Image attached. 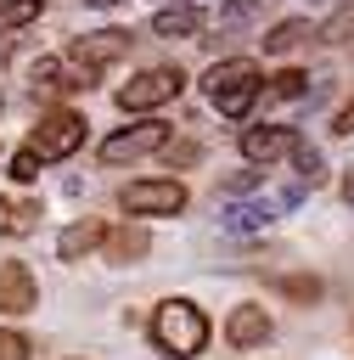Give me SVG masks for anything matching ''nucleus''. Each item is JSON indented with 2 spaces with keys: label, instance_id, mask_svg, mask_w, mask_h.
<instances>
[{
  "label": "nucleus",
  "instance_id": "obj_11",
  "mask_svg": "<svg viewBox=\"0 0 354 360\" xmlns=\"http://www.w3.org/2000/svg\"><path fill=\"white\" fill-rule=\"evenodd\" d=\"M275 208H287V202H264V197H258V202H225V208H219V225L236 231V236H253V231H264V225L275 219Z\"/></svg>",
  "mask_w": 354,
  "mask_h": 360
},
{
  "label": "nucleus",
  "instance_id": "obj_29",
  "mask_svg": "<svg viewBox=\"0 0 354 360\" xmlns=\"http://www.w3.org/2000/svg\"><path fill=\"white\" fill-rule=\"evenodd\" d=\"M343 197H348V202H354V169H348V180H343Z\"/></svg>",
  "mask_w": 354,
  "mask_h": 360
},
{
  "label": "nucleus",
  "instance_id": "obj_25",
  "mask_svg": "<svg viewBox=\"0 0 354 360\" xmlns=\"http://www.w3.org/2000/svg\"><path fill=\"white\" fill-rule=\"evenodd\" d=\"M34 174H39V152H34V146H22V152L11 158V180H34Z\"/></svg>",
  "mask_w": 354,
  "mask_h": 360
},
{
  "label": "nucleus",
  "instance_id": "obj_27",
  "mask_svg": "<svg viewBox=\"0 0 354 360\" xmlns=\"http://www.w3.org/2000/svg\"><path fill=\"white\" fill-rule=\"evenodd\" d=\"M197 158H202V152H197L191 141H180V146H169V163H197Z\"/></svg>",
  "mask_w": 354,
  "mask_h": 360
},
{
  "label": "nucleus",
  "instance_id": "obj_6",
  "mask_svg": "<svg viewBox=\"0 0 354 360\" xmlns=\"http://www.w3.org/2000/svg\"><path fill=\"white\" fill-rule=\"evenodd\" d=\"M96 73H101V68H84V62L67 68V62H56V56H39L28 84H34V96H67V90H90Z\"/></svg>",
  "mask_w": 354,
  "mask_h": 360
},
{
  "label": "nucleus",
  "instance_id": "obj_9",
  "mask_svg": "<svg viewBox=\"0 0 354 360\" xmlns=\"http://www.w3.org/2000/svg\"><path fill=\"white\" fill-rule=\"evenodd\" d=\"M34 304H39V287H34L28 264L0 259V309H6V315H28Z\"/></svg>",
  "mask_w": 354,
  "mask_h": 360
},
{
  "label": "nucleus",
  "instance_id": "obj_21",
  "mask_svg": "<svg viewBox=\"0 0 354 360\" xmlns=\"http://www.w3.org/2000/svg\"><path fill=\"white\" fill-rule=\"evenodd\" d=\"M292 163H298L303 186H320V180H326V163H320V152H315V146H303V141H298V146H292Z\"/></svg>",
  "mask_w": 354,
  "mask_h": 360
},
{
  "label": "nucleus",
  "instance_id": "obj_22",
  "mask_svg": "<svg viewBox=\"0 0 354 360\" xmlns=\"http://www.w3.org/2000/svg\"><path fill=\"white\" fill-rule=\"evenodd\" d=\"M275 287H281L287 298H298V304H315V298H320V281H315V276H281Z\"/></svg>",
  "mask_w": 354,
  "mask_h": 360
},
{
  "label": "nucleus",
  "instance_id": "obj_20",
  "mask_svg": "<svg viewBox=\"0 0 354 360\" xmlns=\"http://www.w3.org/2000/svg\"><path fill=\"white\" fill-rule=\"evenodd\" d=\"M39 17V0H0V34H11V28H28Z\"/></svg>",
  "mask_w": 354,
  "mask_h": 360
},
{
  "label": "nucleus",
  "instance_id": "obj_19",
  "mask_svg": "<svg viewBox=\"0 0 354 360\" xmlns=\"http://www.w3.org/2000/svg\"><path fill=\"white\" fill-rule=\"evenodd\" d=\"M258 11H264V0H225V6H219V34H236V28L253 22Z\"/></svg>",
  "mask_w": 354,
  "mask_h": 360
},
{
  "label": "nucleus",
  "instance_id": "obj_18",
  "mask_svg": "<svg viewBox=\"0 0 354 360\" xmlns=\"http://www.w3.org/2000/svg\"><path fill=\"white\" fill-rule=\"evenodd\" d=\"M258 90H264V101H292V96H309V73L287 68V73H275V79L258 84Z\"/></svg>",
  "mask_w": 354,
  "mask_h": 360
},
{
  "label": "nucleus",
  "instance_id": "obj_13",
  "mask_svg": "<svg viewBox=\"0 0 354 360\" xmlns=\"http://www.w3.org/2000/svg\"><path fill=\"white\" fill-rule=\"evenodd\" d=\"M101 236H107L101 219H73V225L56 236V259H84L90 248H101Z\"/></svg>",
  "mask_w": 354,
  "mask_h": 360
},
{
  "label": "nucleus",
  "instance_id": "obj_24",
  "mask_svg": "<svg viewBox=\"0 0 354 360\" xmlns=\"http://www.w3.org/2000/svg\"><path fill=\"white\" fill-rule=\"evenodd\" d=\"M348 34H354V6L332 11V17H326V28H320V39H348Z\"/></svg>",
  "mask_w": 354,
  "mask_h": 360
},
{
  "label": "nucleus",
  "instance_id": "obj_31",
  "mask_svg": "<svg viewBox=\"0 0 354 360\" xmlns=\"http://www.w3.org/2000/svg\"><path fill=\"white\" fill-rule=\"evenodd\" d=\"M0 62H6V51H0Z\"/></svg>",
  "mask_w": 354,
  "mask_h": 360
},
{
  "label": "nucleus",
  "instance_id": "obj_28",
  "mask_svg": "<svg viewBox=\"0 0 354 360\" xmlns=\"http://www.w3.org/2000/svg\"><path fill=\"white\" fill-rule=\"evenodd\" d=\"M332 135H354V101H348V107L332 118Z\"/></svg>",
  "mask_w": 354,
  "mask_h": 360
},
{
  "label": "nucleus",
  "instance_id": "obj_7",
  "mask_svg": "<svg viewBox=\"0 0 354 360\" xmlns=\"http://www.w3.org/2000/svg\"><path fill=\"white\" fill-rule=\"evenodd\" d=\"M169 146V124H135V129H118L101 141V163H129V158H146Z\"/></svg>",
  "mask_w": 354,
  "mask_h": 360
},
{
  "label": "nucleus",
  "instance_id": "obj_23",
  "mask_svg": "<svg viewBox=\"0 0 354 360\" xmlns=\"http://www.w3.org/2000/svg\"><path fill=\"white\" fill-rule=\"evenodd\" d=\"M258 180H264V169H236V174H230V180H225L219 191H225V197H247V191H253Z\"/></svg>",
  "mask_w": 354,
  "mask_h": 360
},
{
  "label": "nucleus",
  "instance_id": "obj_5",
  "mask_svg": "<svg viewBox=\"0 0 354 360\" xmlns=\"http://www.w3.org/2000/svg\"><path fill=\"white\" fill-rule=\"evenodd\" d=\"M118 202L129 214H180L185 208V186L180 180H135L118 191Z\"/></svg>",
  "mask_w": 354,
  "mask_h": 360
},
{
  "label": "nucleus",
  "instance_id": "obj_26",
  "mask_svg": "<svg viewBox=\"0 0 354 360\" xmlns=\"http://www.w3.org/2000/svg\"><path fill=\"white\" fill-rule=\"evenodd\" d=\"M0 360H28V338L22 332H0Z\"/></svg>",
  "mask_w": 354,
  "mask_h": 360
},
{
  "label": "nucleus",
  "instance_id": "obj_30",
  "mask_svg": "<svg viewBox=\"0 0 354 360\" xmlns=\"http://www.w3.org/2000/svg\"><path fill=\"white\" fill-rule=\"evenodd\" d=\"M90 6H96V11H107V6H124V0H90Z\"/></svg>",
  "mask_w": 354,
  "mask_h": 360
},
{
  "label": "nucleus",
  "instance_id": "obj_2",
  "mask_svg": "<svg viewBox=\"0 0 354 360\" xmlns=\"http://www.w3.org/2000/svg\"><path fill=\"white\" fill-rule=\"evenodd\" d=\"M202 84H208V101H214L225 118H242V112L253 107V96H258V84H264V79H258V68H253L247 56H225V62H214V68H208V79H202Z\"/></svg>",
  "mask_w": 354,
  "mask_h": 360
},
{
  "label": "nucleus",
  "instance_id": "obj_17",
  "mask_svg": "<svg viewBox=\"0 0 354 360\" xmlns=\"http://www.w3.org/2000/svg\"><path fill=\"white\" fill-rule=\"evenodd\" d=\"M309 34H315V28H309L303 17H287V22H275V28L264 34V51H270V56H287V51L309 45Z\"/></svg>",
  "mask_w": 354,
  "mask_h": 360
},
{
  "label": "nucleus",
  "instance_id": "obj_15",
  "mask_svg": "<svg viewBox=\"0 0 354 360\" xmlns=\"http://www.w3.org/2000/svg\"><path fill=\"white\" fill-rule=\"evenodd\" d=\"M197 28H202V11L185 6V0H180V6H163V11L152 17V34H163V39H185V34H197Z\"/></svg>",
  "mask_w": 354,
  "mask_h": 360
},
{
  "label": "nucleus",
  "instance_id": "obj_16",
  "mask_svg": "<svg viewBox=\"0 0 354 360\" xmlns=\"http://www.w3.org/2000/svg\"><path fill=\"white\" fill-rule=\"evenodd\" d=\"M34 225H39L34 197H0V236H28Z\"/></svg>",
  "mask_w": 354,
  "mask_h": 360
},
{
  "label": "nucleus",
  "instance_id": "obj_3",
  "mask_svg": "<svg viewBox=\"0 0 354 360\" xmlns=\"http://www.w3.org/2000/svg\"><path fill=\"white\" fill-rule=\"evenodd\" d=\"M180 90H185V73H180V68H146V73H135L129 84H118V107H124V112H146V107L174 101Z\"/></svg>",
  "mask_w": 354,
  "mask_h": 360
},
{
  "label": "nucleus",
  "instance_id": "obj_4",
  "mask_svg": "<svg viewBox=\"0 0 354 360\" xmlns=\"http://www.w3.org/2000/svg\"><path fill=\"white\" fill-rule=\"evenodd\" d=\"M28 146L39 152V163H56V158H67V152H79V146H84V118H79V112H67V107H56V112H45V118L34 124Z\"/></svg>",
  "mask_w": 354,
  "mask_h": 360
},
{
  "label": "nucleus",
  "instance_id": "obj_14",
  "mask_svg": "<svg viewBox=\"0 0 354 360\" xmlns=\"http://www.w3.org/2000/svg\"><path fill=\"white\" fill-rule=\"evenodd\" d=\"M101 248H107V259H112V264H135V259L152 248V236H146V225H118V231H107V236H101Z\"/></svg>",
  "mask_w": 354,
  "mask_h": 360
},
{
  "label": "nucleus",
  "instance_id": "obj_12",
  "mask_svg": "<svg viewBox=\"0 0 354 360\" xmlns=\"http://www.w3.org/2000/svg\"><path fill=\"white\" fill-rule=\"evenodd\" d=\"M225 338H230L236 349H253V343H264V338H270V315H264L258 304H236V309H230V321H225Z\"/></svg>",
  "mask_w": 354,
  "mask_h": 360
},
{
  "label": "nucleus",
  "instance_id": "obj_8",
  "mask_svg": "<svg viewBox=\"0 0 354 360\" xmlns=\"http://www.w3.org/2000/svg\"><path fill=\"white\" fill-rule=\"evenodd\" d=\"M118 56H129V28H101V34L73 39V62H84V68H107Z\"/></svg>",
  "mask_w": 354,
  "mask_h": 360
},
{
  "label": "nucleus",
  "instance_id": "obj_1",
  "mask_svg": "<svg viewBox=\"0 0 354 360\" xmlns=\"http://www.w3.org/2000/svg\"><path fill=\"white\" fill-rule=\"evenodd\" d=\"M152 343H157V354L191 360V354L208 343V321H202V309H197L191 298H169V304H157V315H152Z\"/></svg>",
  "mask_w": 354,
  "mask_h": 360
},
{
  "label": "nucleus",
  "instance_id": "obj_10",
  "mask_svg": "<svg viewBox=\"0 0 354 360\" xmlns=\"http://www.w3.org/2000/svg\"><path fill=\"white\" fill-rule=\"evenodd\" d=\"M292 146H298V135L281 129V124H264V129H247V135H242V158H247V163H264V169H270L275 158H287Z\"/></svg>",
  "mask_w": 354,
  "mask_h": 360
}]
</instances>
